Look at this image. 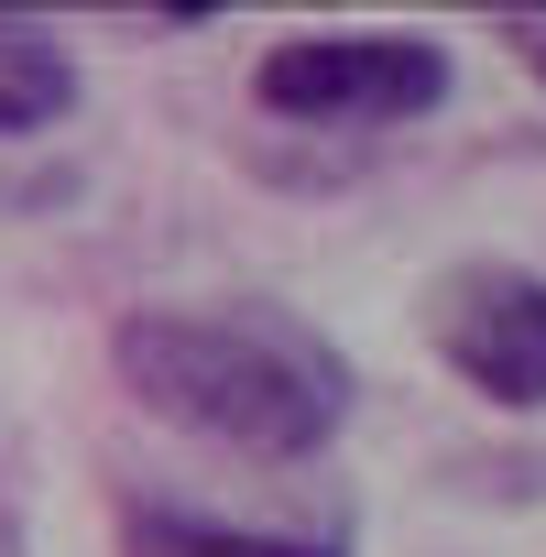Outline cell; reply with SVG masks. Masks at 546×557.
<instances>
[{
  "label": "cell",
  "mask_w": 546,
  "mask_h": 557,
  "mask_svg": "<svg viewBox=\"0 0 546 557\" xmlns=\"http://www.w3.org/2000/svg\"><path fill=\"white\" fill-rule=\"evenodd\" d=\"M66 110H77V55H66L45 23H12V12H0V143L55 132Z\"/></svg>",
  "instance_id": "5b68a950"
},
{
  "label": "cell",
  "mask_w": 546,
  "mask_h": 557,
  "mask_svg": "<svg viewBox=\"0 0 546 557\" xmlns=\"http://www.w3.org/2000/svg\"><path fill=\"white\" fill-rule=\"evenodd\" d=\"M426 339L437 361L481 394V405H546V273L524 262H448L426 296Z\"/></svg>",
  "instance_id": "3957f363"
},
{
  "label": "cell",
  "mask_w": 546,
  "mask_h": 557,
  "mask_svg": "<svg viewBox=\"0 0 546 557\" xmlns=\"http://www.w3.org/2000/svg\"><path fill=\"white\" fill-rule=\"evenodd\" d=\"M121 557H339V535H251L175 503H121Z\"/></svg>",
  "instance_id": "277c9868"
},
{
  "label": "cell",
  "mask_w": 546,
  "mask_h": 557,
  "mask_svg": "<svg viewBox=\"0 0 546 557\" xmlns=\"http://www.w3.org/2000/svg\"><path fill=\"white\" fill-rule=\"evenodd\" d=\"M251 99L307 132H383L448 99V45L437 34H296L251 66Z\"/></svg>",
  "instance_id": "7a4b0ae2"
},
{
  "label": "cell",
  "mask_w": 546,
  "mask_h": 557,
  "mask_svg": "<svg viewBox=\"0 0 546 557\" xmlns=\"http://www.w3.org/2000/svg\"><path fill=\"white\" fill-rule=\"evenodd\" d=\"M524 55H535V77H546V23H524Z\"/></svg>",
  "instance_id": "8992f818"
},
{
  "label": "cell",
  "mask_w": 546,
  "mask_h": 557,
  "mask_svg": "<svg viewBox=\"0 0 546 557\" xmlns=\"http://www.w3.org/2000/svg\"><path fill=\"white\" fill-rule=\"evenodd\" d=\"M110 372L132 405L240 459H318L350 426V361L285 307H132L110 329Z\"/></svg>",
  "instance_id": "6da1fadb"
}]
</instances>
